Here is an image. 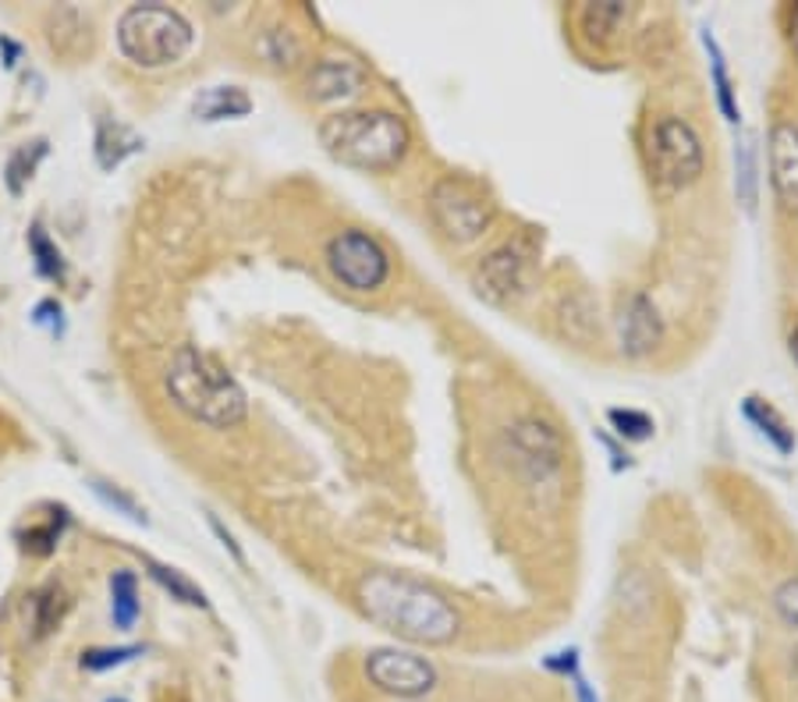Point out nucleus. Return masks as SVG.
Instances as JSON below:
<instances>
[{
    "label": "nucleus",
    "instance_id": "nucleus-1",
    "mask_svg": "<svg viewBox=\"0 0 798 702\" xmlns=\"http://www.w3.org/2000/svg\"><path fill=\"white\" fill-rule=\"evenodd\" d=\"M355 603L369 624L412 646H451L461 635V610L441 589L401 572H366L355 582Z\"/></svg>",
    "mask_w": 798,
    "mask_h": 702
},
{
    "label": "nucleus",
    "instance_id": "nucleus-2",
    "mask_svg": "<svg viewBox=\"0 0 798 702\" xmlns=\"http://www.w3.org/2000/svg\"><path fill=\"white\" fill-rule=\"evenodd\" d=\"M320 146L344 168L384 174L409 157L412 128L395 111H338L320 122Z\"/></svg>",
    "mask_w": 798,
    "mask_h": 702
},
{
    "label": "nucleus",
    "instance_id": "nucleus-3",
    "mask_svg": "<svg viewBox=\"0 0 798 702\" xmlns=\"http://www.w3.org/2000/svg\"><path fill=\"white\" fill-rule=\"evenodd\" d=\"M168 394L189 419L203 423L209 429H231L246 423L249 398L228 369L217 358H209L200 348H178L168 366Z\"/></svg>",
    "mask_w": 798,
    "mask_h": 702
},
{
    "label": "nucleus",
    "instance_id": "nucleus-4",
    "mask_svg": "<svg viewBox=\"0 0 798 702\" xmlns=\"http://www.w3.org/2000/svg\"><path fill=\"white\" fill-rule=\"evenodd\" d=\"M195 33L182 11L163 4H135L117 22V50L135 68H168L192 50Z\"/></svg>",
    "mask_w": 798,
    "mask_h": 702
},
{
    "label": "nucleus",
    "instance_id": "nucleus-5",
    "mask_svg": "<svg viewBox=\"0 0 798 702\" xmlns=\"http://www.w3.org/2000/svg\"><path fill=\"white\" fill-rule=\"evenodd\" d=\"M646 168L664 188H688L706 171V149L699 131L685 117L664 114L646 131Z\"/></svg>",
    "mask_w": 798,
    "mask_h": 702
},
{
    "label": "nucleus",
    "instance_id": "nucleus-6",
    "mask_svg": "<svg viewBox=\"0 0 798 702\" xmlns=\"http://www.w3.org/2000/svg\"><path fill=\"white\" fill-rule=\"evenodd\" d=\"M430 217L441 234L455 245H469L483 238L493 223V203L465 177H441L430 192Z\"/></svg>",
    "mask_w": 798,
    "mask_h": 702
},
{
    "label": "nucleus",
    "instance_id": "nucleus-7",
    "mask_svg": "<svg viewBox=\"0 0 798 702\" xmlns=\"http://www.w3.org/2000/svg\"><path fill=\"white\" fill-rule=\"evenodd\" d=\"M327 266L349 291H380L390 280V256L373 234L349 228L327 242Z\"/></svg>",
    "mask_w": 798,
    "mask_h": 702
},
{
    "label": "nucleus",
    "instance_id": "nucleus-8",
    "mask_svg": "<svg viewBox=\"0 0 798 702\" xmlns=\"http://www.w3.org/2000/svg\"><path fill=\"white\" fill-rule=\"evenodd\" d=\"M363 670L373 689L395 699H423L441 684L436 667L412 649H369Z\"/></svg>",
    "mask_w": 798,
    "mask_h": 702
},
{
    "label": "nucleus",
    "instance_id": "nucleus-9",
    "mask_svg": "<svg viewBox=\"0 0 798 702\" xmlns=\"http://www.w3.org/2000/svg\"><path fill=\"white\" fill-rule=\"evenodd\" d=\"M766 168L780 210L798 214V125L777 122L766 139Z\"/></svg>",
    "mask_w": 798,
    "mask_h": 702
},
{
    "label": "nucleus",
    "instance_id": "nucleus-10",
    "mask_svg": "<svg viewBox=\"0 0 798 702\" xmlns=\"http://www.w3.org/2000/svg\"><path fill=\"white\" fill-rule=\"evenodd\" d=\"M366 79H369L366 68L352 61V57H320L309 71L306 89H309V100L334 103V100H349L355 93H363Z\"/></svg>",
    "mask_w": 798,
    "mask_h": 702
},
{
    "label": "nucleus",
    "instance_id": "nucleus-11",
    "mask_svg": "<svg viewBox=\"0 0 798 702\" xmlns=\"http://www.w3.org/2000/svg\"><path fill=\"white\" fill-rule=\"evenodd\" d=\"M511 444H515L518 458L525 465H533L539 475L544 472H557L565 461V440L554 426L539 423V419H522L515 429H511Z\"/></svg>",
    "mask_w": 798,
    "mask_h": 702
},
{
    "label": "nucleus",
    "instance_id": "nucleus-12",
    "mask_svg": "<svg viewBox=\"0 0 798 702\" xmlns=\"http://www.w3.org/2000/svg\"><path fill=\"white\" fill-rule=\"evenodd\" d=\"M476 284H479V295H487L490 302H508L525 284V252L518 245H504L490 252L483 266L476 271Z\"/></svg>",
    "mask_w": 798,
    "mask_h": 702
},
{
    "label": "nucleus",
    "instance_id": "nucleus-13",
    "mask_svg": "<svg viewBox=\"0 0 798 702\" xmlns=\"http://www.w3.org/2000/svg\"><path fill=\"white\" fill-rule=\"evenodd\" d=\"M617 326H622V348L628 355H646L650 348H657L660 334H664V323L657 317V306L646 295H631L628 302L622 306V317H617Z\"/></svg>",
    "mask_w": 798,
    "mask_h": 702
},
{
    "label": "nucleus",
    "instance_id": "nucleus-14",
    "mask_svg": "<svg viewBox=\"0 0 798 702\" xmlns=\"http://www.w3.org/2000/svg\"><path fill=\"white\" fill-rule=\"evenodd\" d=\"M192 114L200 122H235V117L252 114V100L242 85H206L192 100Z\"/></svg>",
    "mask_w": 798,
    "mask_h": 702
},
{
    "label": "nucleus",
    "instance_id": "nucleus-15",
    "mask_svg": "<svg viewBox=\"0 0 798 702\" xmlns=\"http://www.w3.org/2000/svg\"><path fill=\"white\" fill-rule=\"evenodd\" d=\"M96 163L103 171H114L122 168L128 157H135L142 149V136L135 128H128L125 122H111V117H103L96 125Z\"/></svg>",
    "mask_w": 798,
    "mask_h": 702
},
{
    "label": "nucleus",
    "instance_id": "nucleus-16",
    "mask_svg": "<svg viewBox=\"0 0 798 702\" xmlns=\"http://www.w3.org/2000/svg\"><path fill=\"white\" fill-rule=\"evenodd\" d=\"M742 415L745 419L756 426V433L774 447L777 454H791L795 451V429L785 423V415H780L771 401H763V398H756V394H749L745 401H742Z\"/></svg>",
    "mask_w": 798,
    "mask_h": 702
},
{
    "label": "nucleus",
    "instance_id": "nucleus-17",
    "mask_svg": "<svg viewBox=\"0 0 798 702\" xmlns=\"http://www.w3.org/2000/svg\"><path fill=\"white\" fill-rule=\"evenodd\" d=\"M142 614V603H139V578L128 567L111 575V618H114V629L117 632H132L135 621Z\"/></svg>",
    "mask_w": 798,
    "mask_h": 702
},
{
    "label": "nucleus",
    "instance_id": "nucleus-18",
    "mask_svg": "<svg viewBox=\"0 0 798 702\" xmlns=\"http://www.w3.org/2000/svg\"><path fill=\"white\" fill-rule=\"evenodd\" d=\"M703 47H706V54H710V79H714V89H717V107L731 125H738L742 122V107H738V100H734V82H731V71H728V61H725V50H720V43L714 39L710 28L703 33Z\"/></svg>",
    "mask_w": 798,
    "mask_h": 702
},
{
    "label": "nucleus",
    "instance_id": "nucleus-19",
    "mask_svg": "<svg viewBox=\"0 0 798 702\" xmlns=\"http://www.w3.org/2000/svg\"><path fill=\"white\" fill-rule=\"evenodd\" d=\"M146 567H149V578H153L160 589H168V592H171V600L185 603V607H200V610L209 607L206 592H203L200 586H195L192 578H185L182 572H178V567H168V564L149 561V557H146Z\"/></svg>",
    "mask_w": 798,
    "mask_h": 702
},
{
    "label": "nucleus",
    "instance_id": "nucleus-20",
    "mask_svg": "<svg viewBox=\"0 0 798 702\" xmlns=\"http://www.w3.org/2000/svg\"><path fill=\"white\" fill-rule=\"evenodd\" d=\"M29 252H33L36 260V274L47 277V280H65L68 274V263L61 256V249L50 242V234L43 231V223H33L29 228Z\"/></svg>",
    "mask_w": 798,
    "mask_h": 702
},
{
    "label": "nucleus",
    "instance_id": "nucleus-21",
    "mask_svg": "<svg viewBox=\"0 0 798 702\" xmlns=\"http://www.w3.org/2000/svg\"><path fill=\"white\" fill-rule=\"evenodd\" d=\"M43 157H47V142H43V139L25 142V146L14 149L11 160H8V168H4L11 196H22L25 185H29V177L36 174V168H39V160H43Z\"/></svg>",
    "mask_w": 798,
    "mask_h": 702
},
{
    "label": "nucleus",
    "instance_id": "nucleus-22",
    "mask_svg": "<svg viewBox=\"0 0 798 702\" xmlns=\"http://www.w3.org/2000/svg\"><path fill=\"white\" fill-rule=\"evenodd\" d=\"M65 589L61 586H47V589H39L33 596V603H29V610H33V635L43 638V635H50L57 629V621L65 618Z\"/></svg>",
    "mask_w": 798,
    "mask_h": 702
},
{
    "label": "nucleus",
    "instance_id": "nucleus-23",
    "mask_svg": "<svg viewBox=\"0 0 798 702\" xmlns=\"http://www.w3.org/2000/svg\"><path fill=\"white\" fill-rule=\"evenodd\" d=\"M260 50L274 68H295L298 57H303V47H298L292 28H270V33H263Z\"/></svg>",
    "mask_w": 798,
    "mask_h": 702
},
{
    "label": "nucleus",
    "instance_id": "nucleus-24",
    "mask_svg": "<svg viewBox=\"0 0 798 702\" xmlns=\"http://www.w3.org/2000/svg\"><path fill=\"white\" fill-rule=\"evenodd\" d=\"M607 423L611 429L617 433L622 440H631V444H639V440H650L653 437V415H646L642 408H611L607 412Z\"/></svg>",
    "mask_w": 798,
    "mask_h": 702
},
{
    "label": "nucleus",
    "instance_id": "nucleus-25",
    "mask_svg": "<svg viewBox=\"0 0 798 702\" xmlns=\"http://www.w3.org/2000/svg\"><path fill=\"white\" fill-rule=\"evenodd\" d=\"M146 649L142 646H117V649H86L82 653V670H89V675H103V670H111V667H125L132 660H139Z\"/></svg>",
    "mask_w": 798,
    "mask_h": 702
},
{
    "label": "nucleus",
    "instance_id": "nucleus-26",
    "mask_svg": "<svg viewBox=\"0 0 798 702\" xmlns=\"http://www.w3.org/2000/svg\"><path fill=\"white\" fill-rule=\"evenodd\" d=\"M734 160H738V199L752 210L756 206V153H752L749 139L734 146Z\"/></svg>",
    "mask_w": 798,
    "mask_h": 702
},
{
    "label": "nucleus",
    "instance_id": "nucleus-27",
    "mask_svg": "<svg viewBox=\"0 0 798 702\" xmlns=\"http://www.w3.org/2000/svg\"><path fill=\"white\" fill-rule=\"evenodd\" d=\"M625 19V8L622 4H590L582 11V28L590 36H596V28H600V36H611L617 25H622Z\"/></svg>",
    "mask_w": 798,
    "mask_h": 702
},
{
    "label": "nucleus",
    "instance_id": "nucleus-28",
    "mask_svg": "<svg viewBox=\"0 0 798 702\" xmlns=\"http://www.w3.org/2000/svg\"><path fill=\"white\" fill-rule=\"evenodd\" d=\"M774 610H777V618L788 624V629L798 632V578H785L774 589Z\"/></svg>",
    "mask_w": 798,
    "mask_h": 702
},
{
    "label": "nucleus",
    "instance_id": "nucleus-29",
    "mask_svg": "<svg viewBox=\"0 0 798 702\" xmlns=\"http://www.w3.org/2000/svg\"><path fill=\"white\" fill-rule=\"evenodd\" d=\"M93 490H96V497L103 500V504H111V507H117V511L122 515H128L132 521H139V526H146V515H142V507L135 504L128 493H122L117 486H107V483H93Z\"/></svg>",
    "mask_w": 798,
    "mask_h": 702
},
{
    "label": "nucleus",
    "instance_id": "nucleus-30",
    "mask_svg": "<svg viewBox=\"0 0 798 702\" xmlns=\"http://www.w3.org/2000/svg\"><path fill=\"white\" fill-rule=\"evenodd\" d=\"M544 670H550L557 678H579V649L571 646V649L544 656Z\"/></svg>",
    "mask_w": 798,
    "mask_h": 702
},
{
    "label": "nucleus",
    "instance_id": "nucleus-31",
    "mask_svg": "<svg viewBox=\"0 0 798 702\" xmlns=\"http://www.w3.org/2000/svg\"><path fill=\"white\" fill-rule=\"evenodd\" d=\"M33 323L36 326H47L50 334H65V320H61V306L47 298V302H39L36 312H33Z\"/></svg>",
    "mask_w": 798,
    "mask_h": 702
},
{
    "label": "nucleus",
    "instance_id": "nucleus-32",
    "mask_svg": "<svg viewBox=\"0 0 798 702\" xmlns=\"http://www.w3.org/2000/svg\"><path fill=\"white\" fill-rule=\"evenodd\" d=\"M209 529H214V532L220 536V543L231 550V557H235L238 564H246V554H242V546H238V543H235V536H231L228 529L220 526V518H217V515H209Z\"/></svg>",
    "mask_w": 798,
    "mask_h": 702
},
{
    "label": "nucleus",
    "instance_id": "nucleus-33",
    "mask_svg": "<svg viewBox=\"0 0 798 702\" xmlns=\"http://www.w3.org/2000/svg\"><path fill=\"white\" fill-rule=\"evenodd\" d=\"M571 684H575V699H579V702H600L596 689H593V684L585 681L582 675H579V678H571Z\"/></svg>",
    "mask_w": 798,
    "mask_h": 702
},
{
    "label": "nucleus",
    "instance_id": "nucleus-34",
    "mask_svg": "<svg viewBox=\"0 0 798 702\" xmlns=\"http://www.w3.org/2000/svg\"><path fill=\"white\" fill-rule=\"evenodd\" d=\"M0 50H4L8 54V68H14V65H19V54H22V47H19V43H11V39H4V36H0Z\"/></svg>",
    "mask_w": 798,
    "mask_h": 702
},
{
    "label": "nucleus",
    "instance_id": "nucleus-35",
    "mask_svg": "<svg viewBox=\"0 0 798 702\" xmlns=\"http://www.w3.org/2000/svg\"><path fill=\"white\" fill-rule=\"evenodd\" d=\"M791 50H795V61H798V8L791 11Z\"/></svg>",
    "mask_w": 798,
    "mask_h": 702
},
{
    "label": "nucleus",
    "instance_id": "nucleus-36",
    "mask_svg": "<svg viewBox=\"0 0 798 702\" xmlns=\"http://www.w3.org/2000/svg\"><path fill=\"white\" fill-rule=\"evenodd\" d=\"M791 358H795V362H798V331L791 334Z\"/></svg>",
    "mask_w": 798,
    "mask_h": 702
},
{
    "label": "nucleus",
    "instance_id": "nucleus-37",
    "mask_svg": "<svg viewBox=\"0 0 798 702\" xmlns=\"http://www.w3.org/2000/svg\"><path fill=\"white\" fill-rule=\"evenodd\" d=\"M103 702H128V699H122V695H111V699H103Z\"/></svg>",
    "mask_w": 798,
    "mask_h": 702
},
{
    "label": "nucleus",
    "instance_id": "nucleus-38",
    "mask_svg": "<svg viewBox=\"0 0 798 702\" xmlns=\"http://www.w3.org/2000/svg\"><path fill=\"white\" fill-rule=\"evenodd\" d=\"M795 678H798V653H795Z\"/></svg>",
    "mask_w": 798,
    "mask_h": 702
}]
</instances>
